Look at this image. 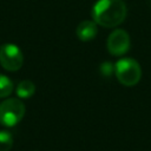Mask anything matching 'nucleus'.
Returning <instances> with one entry per match:
<instances>
[{
	"label": "nucleus",
	"mask_w": 151,
	"mask_h": 151,
	"mask_svg": "<svg viewBox=\"0 0 151 151\" xmlns=\"http://www.w3.org/2000/svg\"><path fill=\"white\" fill-rule=\"evenodd\" d=\"M91 14L97 25L113 28L125 20L127 8L123 0H98L93 5Z\"/></svg>",
	"instance_id": "obj_1"
},
{
	"label": "nucleus",
	"mask_w": 151,
	"mask_h": 151,
	"mask_svg": "<svg viewBox=\"0 0 151 151\" xmlns=\"http://www.w3.org/2000/svg\"><path fill=\"white\" fill-rule=\"evenodd\" d=\"M12 146H13L12 133L6 130L0 131V151H9Z\"/></svg>",
	"instance_id": "obj_9"
},
{
	"label": "nucleus",
	"mask_w": 151,
	"mask_h": 151,
	"mask_svg": "<svg viewBox=\"0 0 151 151\" xmlns=\"http://www.w3.org/2000/svg\"><path fill=\"white\" fill-rule=\"evenodd\" d=\"M100 71H101V74L104 77H109L114 72V66L110 63H104L100 65Z\"/></svg>",
	"instance_id": "obj_10"
},
{
	"label": "nucleus",
	"mask_w": 151,
	"mask_h": 151,
	"mask_svg": "<svg viewBox=\"0 0 151 151\" xmlns=\"http://www.w3.org/2000/svg\"><path fill=\"white\" fill-rule=\"evenodd\" d=\"M114 74L124 86H134L142 78V67L137 60L123 58L114 64Z\"/></svg>",
	"instance_id": "obj_2"
},
{
	"label": "nucleus",
	"mask_w": 151,
	"mask_h": 151,
	"mask_svg": "<svg viewBox=\"0 0 151 151\" xmlns=\"http://www.w3.org/2000/svg\"><path fill=\"white\" fill-rule=\"evenodd\" d=\"M17 96L21 99H27V98H31L34 92H35V85L33 84V81L31 80H21L18 86H17Z\"/></svg>",
	"instance_id": "obj_7"
},
{
	"label": "nucleus",
	"mask_w": 151,
	"mask_h": 151,
	"mask_svg": "<svg viewBox=\"0 0 151 151\" xmlns=\"http://www.w3.org/2000/svg\"><path fill=\"white\" fill-rule=\"evenodd\" d=\"M13 92V83L5 74H0V98H6Z\"/></svg>",
	"instance_id": "obj_8"
},
{
	"label": "nucleus",
	"mask_w": 151,
	"mask_h": 151,
	"mask_svg": "<svg viewBox=\"0 0 151 151\" xmlns=\"http://www.w3.org/2000/svg\"><path fill=\"white\" fill-rule=\"evenodd\" d=\"M106 47L110 54L119 57L125 54L130 47H131V39L129 33L125 29L117 28L113 32L110 33L107 41H106Z\"/></svg>",
	"instance_id": "obj_5"
},
{
	"label": "nucleus",
	"mask_w": 151,
	"mask_h": 151,
	"mask_svg": "<svg viewBox=\"0 0 151 151\" xmlns=\"http://www.w3.org/2000/svg\"><path fill=\"white\" fill-rule=\"evenodd\" d=\"M0 64L11 72L18 71L24 64V55L21 50L14 44H4L0 47Z\"/></svg>",
	"instance_id": "obj_4"
},
{
	"label": "nucleus",
	"mask_w": 151,
	"mask_h": 151,
	"mask_svg": "<svg viewBox=\"0 0 151 151\" xmlns=\"http://www.w3.org/2000/svg\"><path fill=\"white\" fill-rule=\"evenodd\" d=\"M97 24L93 20H84L81 21L77 28H76V34L81 41H90L97 35Z\"/></svg>",
	"instance_id": "obj_6"
},
{
	"label": "nucleus",
	"mask_w": 151,
	"mask_h": 151,
	"mask_svg": "<svg viewBox=\"0 0 151 151\" xmlns=\"http://www.w3.org/2000/svg\"><path fill=\"white\" fill-rule=\"evenodd\" d=\"M25 116V105L18 98L5 99L0 104V124L6 127L17 125Z\"/></svg>",
	"instance_id": "obj_3"
}]
</instances>
